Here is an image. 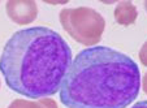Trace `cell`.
Listing matches in <instances>:
<instances>
[{"label": "cell", "instance_id": "6da1fadb", "mask_svg": "<svg viewBox=\"0 0 147 108\" xmlns=\"http://www.w3.org/2000/svg\"><path fill=\"white\" fill-rule=\"evenodd\" d=\"M141 90V72L130 56L106 46L78 52L60 89L67 108H126Z\"/></svg>", "mask_w": 147, "mask_h": 108}, {"label": "cell", "instance_id": "7a4b0ae2", "mask_svg": "<svg viewBox=\"0 0 147 108\" xmlns=\"http://www.w3.org/2000/svg\"><path fill=\"white\" fill-rule=\"evenodd\" d=\"M72 61V50L57 31L34 26L8 39L0 55V73L12 91L36 100L60 91Z\"/></svg>", "mask_w": 147, "mask_h": 108}, {"label": "cell", "instance_id": "3957f363", "mask_svg": "<svg viewBox=\"0 0 147 108\" xmlns=\"http://www.w3.org/2000/svg\"><path fill=\"white\" fill-rule=\"evenodd\" d=\"M59 20L70 38L87 47L98 45L106 30L104 17L89 7L65 8L60 12Z\"/></svg>", "mask_w": 147, "mask_h": 108}, {"label": "cell", "instance_id": "277c9868", "mask_svg": "<svg viewBox=\"0 0 147 108\" xmlns=\"http://www.w3.org/2000/svg\"><path fill=\"white\" fill-rule=\"evenodd\" d=\"M7 16L17 25H29L38 16V7L34 0H8Z\"/></svg>", "mask_w": 147, "mask_h": 108}, {"label": "cell", "instance_id": "5b68a950", "mask_svg": "<svg viewBox=\"0 0 147 108\" xmlns=\"http://www.w3.org/2000/svg\"><path fill=\"white\" fill-rule=\"evenodd\" d=\"M113 16L116 22L121 26H130L138 18V9L131 1H120L115 8Z\"/></svg>", "mask_w": 147, "mask_h": 108}, {"label": "cell", "instance_id": "8992f818", "mask_svg": "<svg viewBox=\"0 0 147 108\" xmlns=\"http://www.w3.org/2000/svg\"><path fill=\"white\" fill-rule=\"evenodd\" d=\"M8 108H57V103L52 98H42L36 100L14 99Z\"/></svg>", "mask_w": 147, "mask_h": 108}, {"label": "cell", "instance_id": "52a82bcc", "mask_svg": "<svg viewBox=\"0 0 147 108\" xmlns=\"http://www.w3.org/2000/svg\"><path fill=\"white\" fill-rule=\"evenodd\" d=\"M138 57H139V61L143 64L144 67H147V41L142 45L141 50L138 52Z\"/></svg>", "mask_w": 147, "mask_h": 108}, {"label": "cell", "instance_id": "ba28073f", "mask_svg": "<svg viewBox=\"0 0 147 108\" xmlns=\"http://www.w3.org/2000/svg\"><path fill=\"white\" fill-rule=\"evenodd\" d=\"M130 108H147V100H141V102H137L133 107Z\"/></svg>", "mask_w": 147, "mask_h": 108}, {"label": "cell", "instance_id": "9c48e42d", "mask_svg": "<svg viewBox=\"0 0 147 108\" xmlns=\"http://www.w3.org/2000/svg\"><path fill=\"white\" fill-rule=\"evenodd\" d=\"M142 89H143L144 94L147 95V72H146V74L143 76V80H142Z\"/></svg>", "mask_w": 147, "mask_h": 108}, {"label": "cell", "instance_id": "30bf717a", "mask_svg": "<svg viewBox=\"0 0 147 108\" xmlns=\"http://www.w3.org/2000/svg\"><path fill=\"white\" fill-rule=\"evenodd\" d=\"M144 8H146V11H147V0L144 1Z\"/></svg>", "mask_w": 147, "mask_h": 108}, {"label": "cell", "instance_id": "8fae6325", "mask_svg": "<svg viewBox=\"0 0 147 108\" xmlns=\"http://www.w3.org/2000/svg\"><path fill=\"white\" fill-rule=\"evenodd\" d=\"M0 86H1V83H0Z\"/></svg>", "mask_w": 147, "mask_h": 108}]
</instances>
